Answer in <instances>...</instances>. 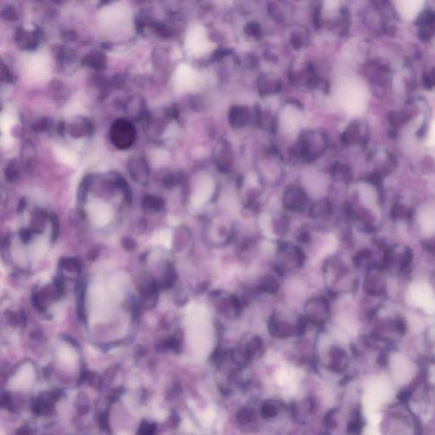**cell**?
<instances>
[{"label":"cell","instance_id":"3","mask_svg":"<svg viewBox=\"0 0 435 435\" xmlns=\"http://www.w3.org/2000/svg\"><path fill=\"white\" fill-rule=\"evenodd\" d=\"M418 36L423 41H430L435 34V11L427 9L421 13L416 21Z\"/></svg>","mask_w":435,"mask_h":435},{"label":"cell","instance_id":"10","mask_svg":"<svg viewBox=\"0 0 435 435\" xmlns=\"http://www.w3.org/2000/svg\"><path fill=\"white\" fill-rule=\"evenodd\" d=\"M309 41V32L304 28L295 30L290 37V42L291 46L294 49H300L303 47Z\"/></svg>","mask_w":435,"mask_h":435},{"label":"cell","instance_id":"8","mask_svg":"<svg viewBox=\"0 0 435 435\" xmlns=\"http://www.w3.org/2000/svg\"><path fill=\"white\" fill-rule=\"evenodd\" d=\"M268 328L271 334L279 338H286L291 336L294 332L293 327L289 324L280 323L277 318L272 316L269 321Z\"/></svg>","mask_w":435,"mask_h":435},{"label":"cell","instance_id":"13","mask_svg":"<svg viewBox=\"0 0 435 435\" xmlns=\"http://www.w3.org/2000/svg\"><path fill=\"white\" fill-rule=\"evenodd\" d=\"M260 289L267 293H275L279 289V283L275 277L269 276L263 280Z\"/></svg>","mask_w":435,"mask_h":435},{"label":"cell","instance_id":"11","mask_svg":"<svg viewBox=\"0 0 435 435\" xmlns=\"http://www.w3.org/2000/svg\"><path fill=\"white\" fill-rule=\"evenodd\" d=\"M331 210L330 204L326 200H321L315 203L313 206L311 207L310 214L312 216L315 218L325 217L328 215Z\"/></svg>","mask_w":435,"mask_h":435},{"label":"cell","instance_id":"18","mask_svg":"<svg viewBox=\"0 0 435 435\" xmlns=\"http://www.w3.org/2000/svg\"><path fill=\"white\" fill-rule=\"evenodd\" d=\"M268 10H269L271 16L275 20L283 21V13L281 10V9H280L279 6L277 5V4H276V3H271L270 5L268 6Z\"/></svg>","mask_w":435,"mask_h":435},{"label":"cell","instance_id":"1","mask_svg":"<svg viewBox=\"0 0 435 435\" xmlns=\"http://www.w3.org/2000/svg\"><path fill=\"white\" fill-rule=\"evenodd\" d=\"M325 138L319 133H309L301 141V152L307 159L317 157L325 149Z\"/></svg>","mask_w":435,"mask_h":435},{"label":"cell","instance_id":"5","mask_svg":"<svg viewBox=\"0 0 435 435\" xmlns=\"http://www.w3.org/2000/svg\"><path fill=\"white\" fill-rule=\"evenodd\" d=\"M258 88L262 95H271L282 88L281 80L272 74H262L258 80Z\"/></svg>","mask_w":435,"mask_h":435},{"label":"cell","instance_id":"21","mask_svg":"<svg viewBox=\"0 0 435 435\" xmlns=\"http://www.w3.org/2000/svg\"><path fill=\"white\" fill-rule=\"evenodd\" d=\"M141 433L145 435H151L155 431V426L152 424H144L141 429Z\"/></svg>","mask_w":435,"mask_h":435},{"label":"cell","instance_id":"15","mask_svg":"<svg viewBox=\"0 0 435 435\" xmlns=\"http://www.w3.org/2000/svg\"><path fill=\"white\" fill-rule=\"evenodd\" d=\"M244 33L249 38L259 39L262 37V28L259 23L252 21L245 26Z\"/></svg>","mask_w":435,"mask_h":435},{"label":"cell","instance_id":"19","mask_svg":"<svg viewBox=\"0 0 435 435\" xmlns=\"http://www.w3.org/2000/svg\"><path fill=\"white\" fill-rule=\"evenodd\" d=\"M12 124H13V121H12L11 116H9V114H3L2 116L1 129H2V131L3 133H7L9 131Z\"/></svg>","mask_w":435,"mask_h":435},{"label":"cell","instance_id":"14","mask_svg":"<svg viewBox=\"0 0 435 435\" xmlns=\"http://www.w3.org/2000/svg\"><path fill=\"white\" fill-rule=\"evenodd\" d=\"M278 412H279V406L277 405V403L273 401L265 403L261 409L262 417L265 418H274L277 416Z\"/></svg>","mask_w":435,"mask_h":435},{"label":"cell","instance_id":"4","mask_svg":"<svg viewBox=\"0 0 435 435\" xmlns=\"http://www.w3.org/2000/svg\"><path fill=\"white\" fill-rule=\"evenodd\" d=\"M283 203L284 206L289 210L293 212H299L305 207V194L303 190L298 186L291 185L287 189V191L284 193Z\"/></svg>","mask_w":435,"mask_h":435},{"label":"cell","instance_id":"12","mask_svg":"<svg viewBox=\"0 0 435 435\" xmlns=\"http://www.w3.org/2000/svg\"><path fill=\"white\" fill-rule=\"evenodd\" d=\"M234 4L241 15H248L256 8V0H234Z\"/></svg>","mask_w":435,"mask_h":435},{"label":"cell","instance_id":"20","mask_svg":"<svg viewBox=\"0 0 435 435\" xmlns=\"http://www.w3.org/2000/svg\"><path fill=\"white\" fill-rule=\"evenodd\" d=\"M424 82H425L428 86L435 85V68L424 75Z\"/></svg>","mask_w":435,"mask_h":435},{"label":"cell","instance_id":"7","mask_svg":"<svg viewBox=\"0 0 435 435\" xmlns=\"http://www.w3.org/2000/svg\"><path fill=\"white\" fill-rule=\"evenodd\" d=\"M249 109L245 106H234L229 112V121L236 128L244 127L250 120Z\"/></svg>","mask_w":435,"mask_h":435},{"label":"cell","instance_id":"9","mask_svg":"<svg viewBox=\"0 0 435 435\" xmlns=\"http://www.w3.org/2000/svg\"><path fill=\"white\" fill-rule=\"evenodd\" d=\"M263 352V341L259 337H254L247 344V350L245 351L247 359H258L262 356Z\"/></svg>","mask_w":435,"mask_h":435},{"label":"cell","instance_id":"2","mask_svg":"<svg viewBox=\"0 0 435 435\" xmlns=\"http://www.w3.org/2000/svg\"><path fill=\"white\" fill-rule=\"evenodd\" d=\"M88 210L91 222L95 226H105L112 220V209L102 201H92L88 203Z\"/></svg>","mask_w":435,"mask_h":435},{"label":"cell","instance_id":"6","mask_svg":"<svg viewBox=\"0 0 435 435\" xmlns=\"http://www.w3.org/2000/svg\"><path fill=\"white\" fill-rule=\"evenodd\" d=\"M232 150L226 142H220L215 149V159L219 168L228 170L232 162Z\"/></svg>","mask_w":435,"mask_h":435},{"label":"cell","instance_id":"16","mask_svg":"<svg viewBox=\"0 0 435 435\" xmlns=\"http://www.w3.org/2000/svg\"><path fill=\"white\" fill-rule=\"evenodd\" d=\"M254 417H255V412L253 409L244 407L239 411L236 418L241 424H247L253 422Z\"/></svg>","mask_w":435,"mask_h":435},{"label":"cell","instance_id":"17","mask_svg":"<svg viewBox=\"0 0 435 435\" xmlns=\"http://www.w3.org/2000/svg\"><path fill=\"white\" fill-rule=\"evenodd\" d=\"M56 154L61 161L66 162L67 164H74L76 162V156L62 148H56Z\"/></svg>","mask_w":435,"mask_h":435}]
</instances>
